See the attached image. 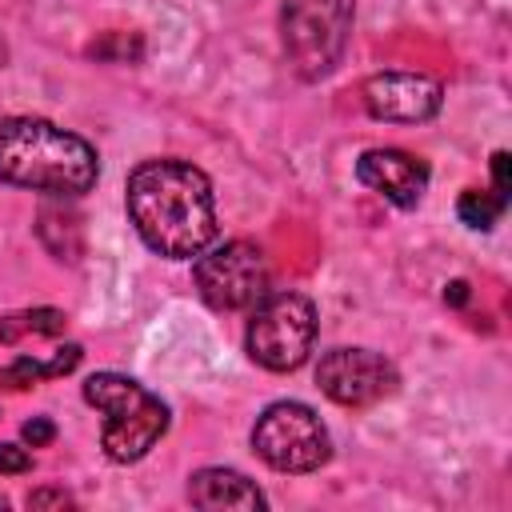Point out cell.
Segmentation results:
<instances>
[{
  "label": "cell",
  "mask_w": 512,
  "mask_h": 512,
  "mask_svg": "<svg viewBox=\"0 0 512 512\" xmlns=\"http://www.w3.org/2000/svg\"><path fill=\"white\" fill-rule=\"evenodd\" d=\"M128 216L140 240L168 256H200L216 240V200L208 176L188 160H144L128 176Z\"/></svg>",
  "instance_id": "1"
},
{
  "label": "cell",
  "mask_w": 512,
  "mask_h": 512,
  "mask_svg": "<svg viewBox=\"0 0 512 512\" xmlns=\"http://www.w3.org/2000/svg\"><path fill=\"white\" fill-rule=\"evenodd\" d=\"M96 176V148L76 132H64L40 116L0 120V180L48 196H80L96 184Z\"/></svg>",
  "instance_id": "2"
},
{
  "label": "cell",
  "mask_w": 512,
  "mask_h": 512,
  "mask_svg": "<svg viewBox=\"0 0 512 512\" xmlns=\"http://www.w3.org/2000/svg\"><path fill=\"white\" fill-rule=\"evenodd\" d=\"M84 400L108 416L100 432V448L112 464H136L168 432V404L144 384H136L132 376H120V372L88 376Z\"/></svg>",
  "instance_id": "3"
},
{
  "label": "cell",
  "mask_w": 512,
  "mask_h": 512,
  "mask_svg": "<svg viewBox=\"0 0 512 512\" xmlns=\"http://www.w3.org/2000/svg\"><path fill=\"white\" fill-rule=\"evenodd\" d=\"M352 36V0H284L280 44L300 80H324L344 60Z\"/></svg>",
  "instance_id": "4"
},
{
  "label": "cell",
  "mask_w": 512,
  "mask_h": 512,
  "mask_svg": "<svg viewBox=\"0 0 512 512\" xmlns=\"http://www.w3.org/2000/svg\"><path fill=\"white\" fill-rule=\"evenodd\" d=\"M316 340V308L300 292H268L248 316V356L268 372H292L308 360Z\"/></svg>",
  "instance_id": "5"
},
{
  "label": "cell",
  "mask_w": 512,
  "mask_h": 512,
  "mask_svg": "<svg viewBox=\"0 0 512 512\" xmlns=\"http://www.w3.org/2000/svg\"><path fill=\"white\" fill-rule=\"evenodd\" d=\"M256 456L276 472H312L328 460V428L308 404L276 400L252 428Z\"/></svg>",
  "instance_id": "6"
},
{
  "label": "cell",
  "mask_w": 512,
  "mask_h": 512,
  "mask_svg": "<svg viewBox=\"0 0 512 512\" xmlns=\"http://www.w3.org/2000/svg\"><path fill=\"white\" fill-rule=\"evenodd\" d=\"M268 260L248 240H228L216 248H204L196 260V288L204 304L216 312H244L268 296Z\"/></svg>",
  "instance_id": "7"
},
{
  "label": "cell",
  "mask_w": 512,
  "mask_h": 512,
  "mask_svg": "<svg viewBox=\"0 0 512 512\" xmlns=\"http://www.w3.org/2000/svg\"><path fill=\"white\" fill-rule=\"evenodd\" d=\"M316 384L328 400L344 408H368L396 392L400 376L392 360H384L372 348H332L316 364Z\"/></svg>",
  "instance_id": "8"
},
{
  "label": "cell",
  "mask_w": 512,
  "mask_h": 512,
  "mask_svg": "<svg viewBox=\"0 0 512 512\" xmlns=\"http://www.w3.org/2000/svg\"><path fill=\"white\" fill-rule=\"evenodd\" d=\"M444 104V88L424 72H376L364 84V108L376 120L420 124L432 120Z\"/></svg>",
  "instance_id": "9"
},
{
  "label": "cell",
  "mask_w": 512,
  "mask_h": 512,
  "mask_svg": "<svg viewBox=\"0 0 512 512\" xmlns=\"http://www.w3.org/2000/svg\"><path fill=\"white\" fill-rule=\"evenodd\" d=\"M356 176L396 208H416L428 188V164L400 148H368L356 160Z\"/></svg>",
  "instance_id": "10"
},
{
  "label": "cell",
  "mask_w": 512,
  "mask_h": 512,
  "mask_svg": "<svg viewBox=\"0 0 512 512\" xmlns=\"http://www.w3.org/2000/svg\"><path fill=\"white\" fill-rule=\"evenodd\" d=\"M188 500L204 512H220V508H244V512H256L264 508V492L232 472V468H200L192 480H188Z\"/></svg>",
  "instance_id": "11"
},
{
  "label": "cell",
  "mask_w": 512,
  "mask_h": 512,
  "mask_svg": "<svg viewBox=\"0 0 512 512\" xmlns=\"http://www.w3.org/2000/svg\"><path fill=\"white\" fill-rule=\"evenodd\" d=\"M80 344H64V348H56L48 360H36V356H20V360H12L4 372H0V384L4 388H32V384H40V380H56V376H68L76 364H80Z\"/></svg>",
  "instance_id": "12"
},
{
  "label": "cell",
  "mask_w": 512,
  "mask_h": 512,
  "mask_svg": "<svg viewBox=\"0 0 512 512\" xmlns=\"http://www.w3.org/2000/svg\"><path fill=\"white\" fill-rule=\"evenodd\" d=\"M64 328H68V316L60 308H28V312H12L0 320V340L20 344L24 336H60Z\"/></svg>",
  "instance_id": "13"
},
{
  "label": "cell",
  "mask_w": 512,
  "mask_h": 512,
  "mask_svg": "<svg viewBox=\"0 0 512 512\" xmlns=\"http://www.w3.org/2000/svg\"><path fill=\"white\" fill-rule=\"evenodd\" d=\"M504 200L496 196V192H480V188H468V192H460V200H456V212H460V220L468 224V228H480V232H488L500 216H504Z\"/></svg>",
  "instance_id": "14"
},
{
  "label": "cell",
  "mask_w": 512,
  "mask_h": 512,
  "mask_svg": "<svg viewBox=\"0 0 512 512\" xmlns=\"http://www.w3.org/2000/svg\"><path fill=\"white\" fill-rule=\"evenodd\" d=\"M88 56H96V60H136L140 56V40L136 36H124V32H112L100 44H92Z\"/></svg>",
  "instance_id": "15"
},
{
  "label": "cell",
  "mask_w": 512,
  "mask_h": 512,
  "mask_svg": "<svg viewBox=\"0 0 512 512\" xmlns=\"http://www.w3.org/2000/svg\"><path fill=\"white\" fill-rule=\"evenodd\" d=\"M508 168H512V156H508V152H496V156H492V192H496L504 204H508V192H512Z\"/></svg>",
  "instance_id": "16"
},
{
  "label": "cell",
  "mask_w": 512,
  "mask_h": 512,
  "mask_svg": "<svg viewBox=\"0 0 512 512\" xmlns=\"http://www.w3.org/2000/svg\"><path fill=\"white\" fill-rule=\"evenodd\" d=\"M28 468H32L28 448H20V444H0V472H28Z\"/></svg>",
  "instance_id": "17"
},
{
  "label": "cell",
  "mask_w": 512,
  "mask_h": 512,
  "mask_svg": "<svg viewBox=\"0 0 512 512\" xmlns=\"http://www.w3.org/2000/svg\"><path fill=\"white\" fill-rule=\"evenodd\" d=\"M52 436H56V424H52V420H44V416H36V420H28V424H24V440H28L32 448L52 444Z\"/></svg>",
  "instance_id": "18"
},
{
  "label": "cell",
  "mask_w": 512,
  "mask_h": 512,
  "mask_svg": "<svg viewBox=\"0 0 512 512\" xmlns=\"http://www.w3.org/2000/svg\"><path fill=\"white\" fill-rule=\"evenodd\" d=\"M64 504H72V496L68 492H56V488H44V492H32L28 496V508H64Z\"/></svg>",
  "instance_id": "19"
},
{
  "label": "cell",
  "mask_w": 512,
  "mask_h": 512,
  "mask_svg": "<svg viewBox=\"0 0 512 512\" xmlns=\"http://www.w3.org/2000/svg\"><path fill=\"white\" fill-rule=\"evenodd\" d=\"M444 300H448V304H464V300H468V284H464V280H452V284L444 288Z\"/></svg>",
  "instance_id": "20"
},
{
  "label": "cell",
  "mask_w": 512,
  "mask_h": 512,
  "mask_svg": "<svg viewBox=\"0 0 512 512\" xmlns=\"http://www.w3.org/2000/svg\"><path fill=\"white\" fill-rule=\"evenodd\" d=\"M4 504H8V500H4V496H0V508H4Z\"/></svg>",
  "instance_id": "21"
}]
</instances>
